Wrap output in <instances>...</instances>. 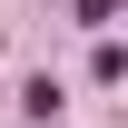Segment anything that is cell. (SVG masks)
Returning <instances> with one entry per match:
<instances>
[{"label": "cell", "mask_w": 128, "mask_h": 128, "mask_svg": "<svg viewBox=\"0 0 128 128\" xmlns=\"http://www.w3.org/2000/svg\"><path fill=\"white\" fill-rule=\"evenodd\" d=\"M79 20H118V0H79Z\"/></svg>", "instance_id": "obj_1"}]
</instances>
